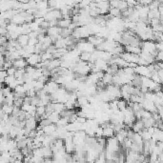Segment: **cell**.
<instances>
[{
    "label": "cell",
    "mask_w": 163,
    "mask_h": 163,
    "mask_svg": "<svg viewBox=\"0 0 163 163\" xmlns=\"http://www.w3.org/2000/svg\"><path fill=\"white\" fill-rule=\"evenodd\" d=\"M154 18H159L160 19V13L158 9V10H150L149 14H148V19L152 20Z\"/></svg>",
    "instance_id": "21"
},
{
    "label": "cell",
    "mask_w": 163,
    "mask_h": 163,
    "mask_svg": "<svg viewBox=\"0 0 163 163\" xmlns=\"http://www.w3.org/2000/svg\"><path fill=\"white\" fill-rule=\"evenodd\" d=\"M142 107L144 110H146L152 114L158 112V109H156V107H155V104L152 101H149L147 99H145V98H144V101L142 102Z\"/></svg>",
    "instance_id": "7"
},
{
    "label": "cell",
    "mask_w": 163,
    "mask_h": 163,
    "mask_svg": "<svg viewBox=\"0 0 163 163\" xmlns=\"http://www.w3.org/2000/svg\"><path fill=\"white\" fill-rule=\"evenodd\" d=\"M27 62H28V65L36 67L37 64L41 62V55L37 54H33L27 58Z\"/></svg>",
    "instance_id": "6"
},
{
    "label": "cell",
    "mask_w": 163,
    "mask_h": 163,
    "mask_svg": "<svg viewBox=\"0 0 163 163\" xmlns=\"http://www.w3.org/2000/svg\"><path fill=\"white\" fill-rule=\"evenodd\" d=\"M119 150H120V143L118 142V139H116L115 136L107 139L106 147H105L106 152L113 153V154H118Z\"/></svg>",
    "instance_id": "1"
},
{
    "label": "cell",
    "mask_w": 163,
    "mask_h": 163,
    "mask_svg": "<svg viewBox=\"0 0 163 163\" xmlns=\"http://www.w3.org/2000/svg\"><path fill=\"white\" fill-rule=\"evenodd\" d=\"M0 163H9L7 161H4V160H0Z\"/></svg>",
    "instance_id": "35"
},
{
    "label": "cell",
    "mask_w": 163,
    "mask_h": 163,
    "mask_svg": "<svg viewBox=\"0 0 163 163\" xmlns=\"http://www.w3.org/2000/svg\"><path fill=\"white\" fill-rule=\"evenodd\" d=\"M113 80H114V75L105 73L104 77L102 78V82L105 84V86H109L113 84Z\"/></svg>",
    "instance_id": "17"
},
{
    "label": "cell",
    "mask_w": 163,
    "mask_h": 163,
    "mask_svg": "<svg viewBox=\"0 0 163 163\" xmlns=\"http://www.w3.org/2000/svg\"><path fill=\"white\" fill-rule=\"evenodd\" d=\"M54 104V112L59 114L61 115V114L66 110L65 105L63 103H58V102H53Z\"/></svg>",
    "instance_id": "16"
},
{
    "label": "cell",
    "mask_w": 163,
    "mask_h": 163,
    "mask_svg": "<svg viewBox=\"0 0 163 163\" xmlns=\"http://www.w3.org/2000/svg\"><path fill=\"white\" fill-rule=\"evenodd\" d=\"M139 135L142 136L144 141H150L151 139H152V136H153V135L148 131V129H144L142 132L139 133Z\"/></svg>",
    "instance_id": "20"
},
{
    "label": "cell",
    "mask_w": 163,
    "mask_h": 163,
    "mask_svg": "<svg viewBox=\"0 0 163 163\" xmlns=\"http://www.w3.org/2000/svg\"><path fill=\"white\" fill-rule=\"evenodd\" d=\"M91 56H92V54H89V53H81L80 55V60L81 61H84V62H87L89 63L91 61Z\"/></svg>",
    "instance_id": "25"
},
{
    "label": "cell",
    "mask_w": 163,
    "mask_h": 163,
    "mask_svg": "<svg viewBox=\"0 0 163 163\" xmlns=\"http://www.w3.org/2000/svg\"><path fill=\"white\" fill-rule=\"evenodd\" d=\"M38 44V39L37 38H30V40H29V45L30 46H36Z\"/></svg>",
    "instance_id": "30"
},
{
    "label": "cell",
    "mask_w": 163,
    "mask_h": 163,
    "mask_svg": "<svg viewBox=\"0 0 163 163\" xmlns=\"http://www.w3.org/2000/svg\"><path fill=\"white\" fill-rule=\"evenodd\" d=\"M57 130V126L55 124H50L48 126H46L43 128V131H44V133L46 136H52L54 135V133L56 132Z\"/></svg>",
    "instance_id": "14"
},
{
    "label": "cell",
    "mask_w": 163,
    "mask_h": 163,
    "mask_svg": "<svg viewBox=\"0 0 163 163\" xmlns=\"http://www.w3.org/2000/svg\"><path fill=\"white\" fill-rule=\"evenodd\" d=\"M125 163H133V162H127V161H125Z\"/></svg>",
    "instance_id": "37"
},
{
    "label": "cell",
    "mask_w": 163,
    "mask_h": 163,
    "mask_svg": "<svg viewBox=\"0 0 163 163\" xmlns=\"http://www.w3.org/2000/svg\"><path fill=\"white\" fill-rule=\"evenodd\" d=\"M158 75H159V78H160V83H161V85H163V69H161L158 71Z\"/></svg>",
    "instance_id": "32"
},
{
    "label": "cell",
    "mask_w": 163,
    "mask_h": 163,
    "mask_svg": "<svg viewBox=\"0 0 163 163\" xmlns=\"http://www.w3.org/2000/svg\"><path fill=\"white\" fill-rule=\"evenodd\" d=\"M151 79H152L154 82L155 83H158V84H160V78H159V75H158V71H155L152 74V77H151Z\"/></svg>",
    "instance_id": "26"
},
{
    "label": "cell",
    "mask_w": 163,
    "mask_h": 163,
    "mask_svg": "<svg viewBox=\"0 0 163 163\" xmlns=\"http://www.w3.org/2000/svg\"><path fill=\"white\" fill-rule=\"evenodd\" d=\"M161 91L163 92V85H162V87H161Z\"/></svg>",
    "instance_id": "36"
},
{
    "label": "cell",
    "mask_w": 163,
    "mask_h": 163,
    "mask_svg": "<svg viewBox=\"0 0 163 163\" xmlns=\"http://www.w3.org/2000/svg\"><path fill=\"white\" fill-rule=\"evenodd\" d=\"M87 41H89L90 43H92L96 49L98 46H100L104 41H105V39H103V38L99 37V36H96V34H94V36H91L88 39H87Z\"/></svg>",
    "instance_id": "8"
},
{
    "label": "cell",
    "mask_w": 163,
    "mask_h": 163,
    "mask_svg": "<svg viewBox=\"0 0 163 163\" xmlns=\"http://www.w3.org/2000/svg\"><path fill=\"white\" fill-rule=\"evenodd\" d=\"M141 49H142V52H145V53L152 55L155 57H156V55L158 54V51L156 49L155 42H154V41H142Z\"/></svg>",
    "instance_id": "2"
},
{
    "label": "cell",
    "mask_w": 163,
    "mask_h": 163,
    "mask_svg": "<svg viewBox=\"0 0 163 163\" xmlns=\"http://www.w3.org/2000/svg\"><path fill=\"white\" fill-rule=\"evenodd\" d=\"M145 129L144 127V124H143V121L142 120H136L135 122V124H133L132 130L133 133H139L140 132H142L143 130Z\"/></svg>",
    "instance_id": "12"
},
{
    "label": "cell",
    "mask_w": 163,
    "mask_h": 163,
    "mask_svg": "<svg viewBox=\"0 0 163 163\" xmlns=\"http://www.w3.org/2000/svg\"><path fill=\"white\" fill-rule=\"evenodd\" d=\"M152 140L155 142H161L163 141V130H160L158 128H155V133L152 136Z\"/></svg>",
    "instance_id": "11"
},
{
    "label": "cell",
    "mask_w": 163,
    "mask_h": 163,
    "mask_svg": "<svg viewBox=\"0 0 163 163\" xmlns=\"http://www.w3.org/2000/svg\"><path fill=\"white\" fill-rule=\"evenodd\" d=\"M128 8V4H127V1H119V4H118V10L121 11L122 13H123L124 11H126Z\"/></svg>",
    "instance_id": "28"
},
{
    "label": "cell",
    "mask_w": 163,
    "mask_h": 163,
    "mask_svg": "<svg viewBox=\"0 0 163 163\" xmlns=\"http://www.w3.org/2000/svg\"><path fill=\"white\" fill-rule=\"evenodd\" d=\"M60 87H59V85H58L55 81H54V80H50L49 82L45 85V88H44V91L47 92L48 95H54L55 92L59 89Z\"/></svg>",
    "instance_id": "4"
},
{
    "label": "cell",
    "mask_w": 163,
    "mask_h": 163,
    "mask_svg": "<svg viewBox=\"0 0 163 163\" xmlns=\"http://www.w3.org/2000/svg\"><path fill=\"white\" fill-rule=\"evenodd\" d=\"M158 146L163 151V141H161V142H158Z\"/></svg>",
    "instance_id": "33"
},
{
    "label": "cell",
    "mask_w": 163,
    "mask_h": 163,
    "mask_svg": "<svg viewBox=\"0 0 163 163\" xmlns=\"http://www.w3.org/2000/svg\"><path fill=\"white\" fill-rule=\"evenodd\" d=\"M120 57L123 58V59L128 63H136L137 64L138 59H139V55L127 53V52H124V53L120 55Z\"/></svg>",
    "instance_id": "5"
},
{
    "label": "cell",
    "mask_w": 163,
    "mask_h": 163,
    "mask_svg": "<svg viewBox=\"0 0 163 163\" xmlns=\"http://www.w3.org/2000/svg\"><path fill=\"white\" fill-rule=\"evenodd\" d=\"M124 49H125V52H127V53H130V54H133V55H139L142 53L141 47H136V46H132V45L125 46Z\"/></svg>",
    "instance_id": "9"
},
{
    "label": "cell",
    "mask_w": 163,
    "mask_h": 163,
    "mask_svg": "<svg viewBox=\"0 0 163 163\" xmlns=\"http://www.w3.org/2000/svg\"><path fill=\"white\" fill-rule=\"evenodd\" d=\"M29 40H30V36L29 34H21V36L17 38V41L20 44L22 48H25L29 45Z\"/></svg>",
    "instance_id": "13"
},
{
    "label": "cell",
    "mask_w": 163,
    "mask_h": 163,
    "mask_svg": "<svg viewBox=\"0 0 163 163\" xmlns=\"http://www.w3.org/2000/svg\"><path fill=\"white\" fill-rule=\"evenodd\" d=\"M132 140L133 143L139 145V146H143V144H144V140H143L142 136L136 133H135V135H133V136L132 137Z\"/></svg>",
    "instance_id": "19"
},
{
    "label": "cell",
    "mask_w": 163,
    "mask_h": 163,
    "mask_svg": "<svg viewBox=\"0 0 163 163\" xmlns=\"http://www.w3.org/2000/svg\"><path fill=\"white\" fill-rule=\"evenodd\" d=\"M28 66V62L25 58H19L14 62V67L16 68L17 70H21V69H26V67Z\"/></svg>",
    "instance_id": "10"
},
{
    "label": "cell",
    "mask_w": 163,
    "mask_h": 163,
    "mask_svg": "<svg viewBox=\"0 0 163 163\" xmlns=\"http://www.w3.org/2000/svg\"><path fill=\"white\" fill-rule=\"evenodd\" d=\"M109 14L112 17H119V18H121L122 11H119L118 9H116V8H111L109 11Z\"/></svg>",
    "instance_id": "23"
},
{
    "label": "cell",
    "mask_w": 163,
    "mask_h": 163,
    "mask_svg": "<svg viewBox=\"0 0 163 163\" xmlns=\"http://www.w3.org/2000/svg\"><path fill=\"white\" fill-rule=\"evenodd\" d=\"M118 4H119V1H118V0H114V1H111L110 2V6L111 8H118Z\"/></svg>",
    "instance_id": "31"
},
{
    "label": "cell",
    "mask_w": 163,
    "mask_h": 163,
    "mask_svg": "<svg viewBox=\"0 0 163 163\" xmlns=\"http://www.w3.org/2000/svg\"><path fill=\"white\" fill-rule=\"evenodd\" d=\"M14 106H10V105H8V104H3L1 110L3 111V112L6 114L11 115V114H13V113H14Z\"/></svg>",
    "instance_id": "22"
},
{
    "label": "cell",
    "mask_w": 163,
    "mask_h": 163,
    "mask_svg": "<svg viewBox=\"0 0 163 163\" xmlns=\"http://www.w3.org/2000/svg\"><path fill=\"white\" fill-rule=\"evenodd\" d=\"M135 73H136V74L139 75V77H149V78H151V77H152V73L150 72L148 66H139V65H137V67L135 69Z\"/></svg>",
    "instance_id": "3"
},
{
    "label": "cell",
    "mask_w": 163,
    "mask_h": 163,
    "mask_svg": "<svg viewBox=\"0 0 163 163\" xmlns=\"http://www.w3.org/2000/svg\"><path fill=\"white\" fill-rule=\"evenodd\" d=\"M73 23L72 18L70 19H66V18H62L60 20H58V24L57 26L60 29H69V27L71 26V24Z\"/></svg>",
    "instance_id": "15"
},
{
    "label": "cell",
    "mask_w": 163,
    "mask_h": 163,
    "mask_svg": "<svg viewBox=\"0 0 163 163\" xmlns=\"http://www.w3.org/2000/svg\"><path fill=\"white\" fill-rule=\"evenodd\" d=\"M16 71H17V69H16V68H14V67H11V68L8 69V70H7L8 75H11V77H14Z\"/></svg>",
    "instance_id": "29"
},
{
    "label": "cell",
    "mask_w": 163,
    "mask_h": 163,
    "mask_svg": "<svg viewBox=\"0 0 163 163\" xmlns=\"http://www.w3.org/2000/svg\"><path fill=\"white\" fill-rule=\"evenodd\" d=\"M118 110L120 112H123V111H125L128 108V102L124 99H122V98H120V99H118Z\"/></svg>",
    "instance_id": "24"
},
{
    "label": "cell",
    "mask_w": 163,
    "mask_h": 163,
    "mask_svg": "<svg viewBox=\"0 0 163 163\" xmlns=\"http://www.w3.org/2000/svg\"><path fill=\"white\" fill-rule=\"evenodd\" d=\"M160 24L163 27V17H160Z\"/></svg>",
    "instance_id": "34"
},
{
    "label": "cell",
    "mask_w": 163,
    "mask_h": 163,
    "mask_svg": "<svg viewBox=\"0 0 163 163\" xmlns=\"http://www.w3.org/2000/svg\"><path fill=\"white\" fill-rule=\"evenodd\" d=\"M95 135L96 138H100L103 137V128L99 125V127H97L96 131H95Z\"/></svg>",
    "instance_id": "27"
},
{
    "label": "cell",
    "mask_w": 163,
    "mask_h": 163,
    "mask_svg": "<svg viewBox=\"0 0 163 163\" xmlns=\"http://www.w3.org/2000/svg\"><path fill=\"white\" fill-rule=\"evenodd\" d=\"M61 118V115L59 114H57V113H55V112H54V113H52L50 115H49V120L51 121V123L52 124H57V122L59 121V119Z\"/></svg>",
    "instance_id": "18"
}]
</instances>
